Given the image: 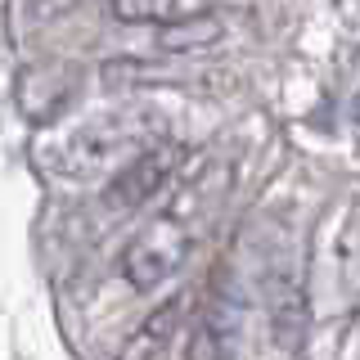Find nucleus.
<instances>
[{"instance_id":"7","label":"nucleus","mask_w":360,"mask_h":360,"mask_svg":"<svg viewBox=\"0 0 360 360\" xmlns=\"http://www.w3.org/2000/svg\"><path fill=\"white\" fill-rule=\"evenodd\" d=\"M108 14L127 27H176L212 14V0H108Z\"/></svg>"},{"instance_id":"2","label":"nucleus","mask_w":360,"mask_h":360,"mask_svg":"<svg viewBox=\"0 0 360 360\" xmlns=\"http://www.w3.org/2000/svg\"><path fill=\"white\" fill-rule=\"evenodd\" d=\"M248 333V292L230 266H217L185 333V360H234Z\"/></svg>"},{"instance_id":"5","label":"nucleus","mask_w":360,"mask_h":360,"mask_svg":"<svg viewBox=\"0 0 360 360\" xmlns=\"http://www.w3.org/2000/svg\"><path fill=\"white\" fill-rule=\"evenodd\" d=\"M266 311H270V333L284 352H302L307 342V284L292 270V257H270L266 262Z\"/></svg>"},{"instance_id":"3","label":"nucleus","mask_w":360,"mask_h":360,"mask_svg":"<svg viewBox=\"0 0 360 360\" xmlns=\"http://www.w3.org/2000/svg\"><path fill=\"white\" fill-rule=\"evenodd\" d=\"M189 248H194V225L172 217V212H158L122 248V275H127V284L135 292H158L180 275V266L189 262Z\"/></svg>"},{"instance_id":"6","label":"nucleus","mask_w":360,"mask_h":360,"mask_svg":"<svg viewBox=\"0 0 360 360\" xmlns=\"http://www.w3.org/2000/svg\"><path fill=\"white\" fill-rule=\"evenodd\" d=\"M180 324H185V297H167L144 315L135 329L122 338L112 360H167V352L176 347Z\"/></svg>"},{"instance_id":"4","label":"nucleus","mask_w":360,"mask_h":360,"mask_svg":"<svg viewBox=\"0 0 360 360\" xmlns=\"http://www.w3.org/2000/svg\"><path fill=\"white\" fill-rule=\"evenodd\" d=\"M185 162H189V153H185V144H176V140L144 144L140 153L127 158V162L104 180V207L108 212H140V207H149V202L162 198L167 185L185 172Z\"/></svg>"},{"instance_id":"1","label":"nucleus","mask_w":360,"mask_h":360,"mask_svg":"<svg viewBox=\"0 0 360 360\" xmlns=\"http://www.w3.org/2000/svg\"><path fill=\"white\" fill-rule=\"evenodd\" d=\"M153 140H162V135L153 131V112L144 108L90 112L45 144L41 162L59 180H108L127 158H135Z\"/></svg>"}]
</instances>
